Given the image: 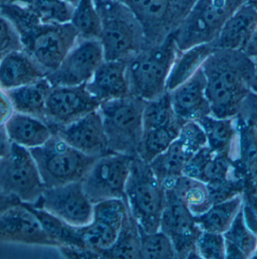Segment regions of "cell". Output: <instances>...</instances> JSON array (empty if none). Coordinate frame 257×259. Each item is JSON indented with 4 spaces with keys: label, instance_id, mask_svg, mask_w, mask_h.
Listing matches in <instances>:
<instances>
[{
    "label": "cell",
    "instance_id": "6da1fadb",
    "mask_svg": "<svg viewBox=\"0 0 257 259\" xmlns=\"http://www.w3.org/2000/svg\"><path fill=\"white\" fill-rule=\"evenodd\" d=\"M256 63L244 51L216 48L202 66L210 115L236 117L250 93Z\"/></svg>",
    "mask_w": 257,
    "mask_h": 259
},
{
    "label": "cell",
    "instance_id": "7a4b0ae2",
    "mask_svg": "<svg viewBox=\"0 0 257 259\" xmlns=\"http://www.w3.org/2000/svg\"><path fill=\"white\" fill-rule=\"evenodd\" d=\"M0 10L16 29L23 50L46 71L47 75L60 66L80 39L78 32L71 22H42L15 3L0 4Z\"/></svg>",
    "mask_w": 257,
    "mask_h": 259
},
{
    "label": "cell",
    "instance_id": "3957f363",
    "mask_svg": "<svg viewBox=\"0 0 257 259\" xmlns=\"http://www.w3.org/2000/svg\"><path fill=\"white\" fill-rule=\"evenodd\" d=\"M101 20L100 40L105 60L127 62L148 48L143 28L120 0H94Z\"/></svg>",
    "mask_w": 257,
    "mask_h": 259
},
{
    "label": "cell",
    "instance_id": "277c9868",
    "mask_svg": "<svg viewBox=\"0 0 257 259\" xmlns=\"http://www.w3.org/2000/svg\"><path fill=\"white\" fill-rule=\"evenodd\" d=\"M179 53L171 33L159 45L130 59L126 72L131 96L148 102L165 94L168 75Z\"/></svg>",
    "mask_w": 257,
    "mask_h": 259
},
{
    "label": "cell",
    "instance_id": "5b68a950",
    "mask_svg": "<svg viewBox=\"0 0 257 259\" xmlns=\"http://www.w3.org/2000/svg\"><path fill=\"white\" fill-rule=\"evenodd\" d=\"M124 201L130 215L145 233L159 230L165 191L149 164L135 156L125 188Z\"/></svg>",
    "mask_w": 257,
    "mask_h": 259
},
{
    "label": "cell",
    "instance_id": "8992f818",
    "mask_svg": "<svg viewBox=\"0 0 257 259\" xmlns=\"http://www.w3.org/2000/svg\"><path fill=\"white\" fill-rule=\"evenodd\" d=\"M145 101L128 96L100 104L98 108L111 153L138 156L143 136Z\"/></svg>",
    "mask_w": 257,
    "mask_h": 259
},
{
    "label": "cell",
    "instance_id": "52a82bcc",
    "mask_svg": "<svg viewBox=\"0 0 257 259\" xmlns=\"http://www.w3.org/2000/svg\"><path fill=\"white\" fill-rule=\"evenodd\" d=\"M46 188L80 182L97 158L83 154L57 135L29 149Z\"/></svg>",
    "mask_w": 257,
    "mask_h": 259
},
{
    "label": "cell",
    "instance_id": "ba28073f",
    "mask_svg": "<svg viewBox=\"0 0 257 259\" xmlns=\"http://www.w3.org/2000/svg\"><path fill=\"white\" fill-rule=\"evenodd\" d=\"M244 4V0H198L172 32L179 52L213 42L229 18Z\"/></svg>",
    "mask_w": 257,
    "mask_h": 259
},
{
    "label": "cell",
    "instance_id": "9c48e42d",
    "mask_svg": "<svg viewBox=\"0 0 257 259\" xmlns=\"http://www.w3.org/2000/svg\"><path fill=\"white\" fill-rule=\"evenodd\" d=\"M45 189L29 150L12 143L9 151L0 157V192L23 204H33Z\"/></svg>",
    "mask_w": 257,
    "mask_h": 259
},
{
    "label": "cell",
    "instance_id": "30bf717a",
    "mask_svg": "<svg viewBox=\"0 0 257 259\" xmlns=\"http://www.w3.org/2000/svg\"><path fill=\"white\" fill-rule=\"evenodd\" d=\"M133 159V156L114 153L96 159L80 181L93 204L108 200H124Z\"/></svg>",
    "mask_w": 257,
    "mask_h": 259
},
{
    "label": "cell",
    "instance_id": "8fae6325",
    "mask_svg": "<svg viewBox=\"0 0 257 259\" xmlns=\"http://www.w3.org/2000/svg\"><path fill=\"white\" fill-rule=\"evenodd\" d=\"M31 205L76 227L87 226L94 212V204L85 194L80 181L46 188L38 201Z\"/></svg>",
    "mask_w": 257,
    "mask_h": 259
},
{
    "label": "cell",
    "instance_id": "7c38bea8",
    "mask_svg": "<svg viewBox=\"0 0 257 259\" xmlns=\"http://www.w3.org/2000/svg\"><path fill=\"white\" fill-rule=\"evenodd\" d=\"M165 202L159 229L169 237L178 258H197L196 242L202 231L195 217L170 189H165Z\"/></svg>",
    "mask_w": 257,
    "mask_h": 259
},
{
    "label": "cell",
    "instance_id": "4fadbf2b",
    "mask_svg": "<svg viewBox=\"0 0 257 259\" xmlns=\"http://www.w3.org/2000/svg\"><path fill=\"white\" fill-rule=\"evenodd\" d=\"M104 60L100 40L80 38L60 66L46 77L52 87L85 84Z\"/></svg>",
    "mask_w": 257,
    "mask_h": 259
},
{
    "label": "cell",
    "instance_id": "5bb4252c",
    "mask_svg": "<svg viewBox=\"0 0 257 259\" xmlns=\"http://www.w3.org/2000/svg\"><path fill=\"white\" fill-rule=\"evenodd\" d=\"M128 213L123 199L108 200L94 204L91 221L80 227L85 246L102 255L114 244Z\"/></svg>",
    "mask_w": 257,
    "mask_h": 259
},
{
    "label": "cell",
    "instance_id": "9a60e30c",
    "mask_svg": "<svg viewBox=\"0 0 257 259\" xmlns=\"http://www.w3.org/2000/svg\"><path fill=\"white\" fill-rule=\"evenodd\" d=\"M100 105L85 84L53 87L46 102V122L53 132L97 111Z\"/></svg>",
    "mask_w": 257,
    "mask_h": 259
},
{
    "label": "cell",
    "instance_id": "2e32d148",
    "mask_svg": "<svg viewBox=\"0 0 257 259\" xmlns=\"http://www.w3.org/2000/svg\"><path fill=\"white\" fill-rule=\"evenodd\" d=\"M0 242L57 248L33 212L22 203L0 214Z\"/></svg>",
    "mask_w": 257,
    "mask_h": 259
},
{
    "label": "cell",
    "instance_id": "e0dca14e",
    "mask_svg": "<svg viewBox=\"0 0 257 259\" xmlns=\"http://www.w3.org/2000/svg\"><path fill=\"white\" fill-rule=\"evenodd\" d=\"M53 134L80 153L92 157L98 158L111 153L98 109L69 125L55 128Z\"/></svg>",
    "mask_w": 257,
    "mask_h": 259
},
{
    "label": "cell",
    "instance_id": "ac0fdd59",
    "mask_svg": "<svg viewBox=\"0 0 257 259\" xmlns=\"http://www.w3.org/2000/svg\"><path fill=\"white\" fill-rule=\"evenodd\" d=\"M236 119L238 156L233 162L237 176L242 181L243 196L257 200V128L240 117Z\"/></svg>",
    "mask_w": 257,
    "mask_h": 259
},
{
    "label": "cell",
    "instance_id": "d6986e66",
    "mask_svg": "<svg viewBox=\"0 0 257 259\" xmlns=\"http://www.w3.org/2000/svg\"><path fill=\"white\" fill-rule=\"evenodd\" d=\"M183 175L199 180L208 186H219L241 182L231 159L215 153L208 147L195 153L184 167Z\"/></svg>",
    "mask_w": 257,
    "mask_h": 259
},
{
    "label": "cell",
    "instance_id": "ffe728a7",
    "mask_svg": "<svg viewBox=\"0 0 257 259\" xmlns=\"http://www.w3.org/2000/svg\"><path fill=\"white\" fill-rule=\"evenodd\" d=\"M205 89V74L201 67L187 81L168 92L176 115L186 122H198L210 115Z\"/></svg>",
    "mask_w": 257,
    "mask_h": 259
},
{
    "label": "cell",
    "instance_id": "44dd1931",
    "mask_svg": "<svg viewBox=\"0 0 257 259\" xmlns=\"http://www.w3.org/2000/svg\"><path fill=\"white\" fill-rule=\"evenodd\" d=\"M126 70V62L105 60L85 86L100 104L127 97L131 94Z\"/></svg>",
    "mask_w": 257,
    "mask_h": 259
},
{
    "label": "cell",
    "instance_id": "7402d4cb",
    "mask_svg": "<svg viewBox=\"0 0 257 259\" xmlns=\"http://www.w3.org/2000/svg\"><path fill=\"white\" fill-rule=\"evenodd\" d=\"M46 76V71L24 50L13 51L0 61V88L4 91L35 83Z\"/></svg>",
    "mask_w": 257,
    "mask_h": 259
},
{
    "label": "cell",
    "instance_id": "603a6c76",
    "mask_svg": "<svg viewBox=\"0 0 257 259\" xmlns=\"http://www.w3.org/2000/svg\"><path fill=\"white\" fill-rule=\"evenodd\" d=\"M257 26V9L244 4L229 18L213 41L218 49L244 51Z\"/></svg>",
    "mask_w": 257,
    "mask_h": 259
},
{
    "label": "cell",
    "instance_id": "cb8c5ba5",
    "mask_svg": "<svg viewBox=\"0 0 257 259\" xmlns=\"http://www.w3.org/2000/svg\"><path fill=\"white\" fill-rule=\"evenodd\" d=\"M11 143L32 149L46 144L53 136L52 128L41 119L13 111L4 124Z\"/></svg>",
    "mask_w": 257,
    "mask_h": 259
},
{
    "label": "cell",
    "instance_id": "d4e9b609",
    "mask_svg": "<svg viewBox=\"0 0 257 259\" xmlns=\"http://www.w3.org/2000/svg\"><path fill=\"white\" fill-rule=\"evenodd\" d=\"M197 122L205 132L207 147L215 153L225 155L232 162H235L238 150V128L235 117L218 118L209 115Z\"/></svg>",
    "mask_w": 257,
    "mask_h": 259
},
{
    "label": "cell",
    "instance_id": "484cf974",
    "mask_svg": "<svg viewBox=\"0 0 257 259\" xmlns=\"http://www.w3.org/2000/svg\"><path fill=\"white\" fill-rule=\"evenodd\" d=\"M52 88L46 77L35 83L5 92L12 104L13 111L46 122V102Z\"/></svg>",
    "mask_w": 257,
    "mask_h": 259
},
{
    "label": "cell",
    "instance_id": "4316f807",
    "mask_svg": "<svg viewBox=\"0 0 257 259\" xmlns=\"http://www.w3.org/2000/svg\"><path fill=\"white\" fill-rule=\"evenodd\" d=\"M162 186L170 189L194 217L204 213L213 204L208 186L199 180L181 175Z\"/></svg>",
    "mask_w": 257,
    "mask_h": 259
},
{
    "label": "cell",
    "instance_id": "83f0119b",
    "mask_svg": "<svg viewBox=\"0 0 257 259\" xmlns=\"http://www.w3.org/2000/svg\"><path fill=\"white\" fill-rule=\"evenodd\" d=\"M224 236L226 258H253L257 249V234L247 225L243 205Z\"/></svg>",
    "mask_w": 257,
    "mask_h": 259
},
{
    "label": "cell",
    "instance_id": "f1b7e54d",
    "mask_svg": "<svg viewBox=\"0 0 257 259\" xmlns=\"http://www.w3.org/2000/svg\"><path fill=\"white\" fill-rule=\"evenodd\" d=\"M216 49L213 42L195 46L179 53L166 83L167 92L173 91L190 79Z\"/></svg>",
    "mask_w": 257,
    "mask_h": 259
},
{
    "label": "cell",
    "instance_id": "f546056e",
    "mask_svg": "<svg viewBox=\"0 0 257 259\" xmlns=\"http://www.w3.org/2000/svg\"><path fill=\"white\" fill-rule=\"evenodd\" d=\"M244 202L243 194L215 203L207 211L195 217L201 231L224 234L228 230Z\"/></svg>",
    "mask_w": 257,
    "mask_h": 259
},
{
    "label": "cell",
    "instance_id": "4dcf8cb0",
    "mask_svg": "<svg viewBox=\"0 0 257 259\" xmlns=\"http://www.w3.org/2000/svg\"><path fill=\"white\" fill-rule=\"evenodd\" d=\"M24 204L38 219L45 232L57 245V249L60 246L88 248L82 239L80 227L72 226L43 209Z\"/></svg>",
    "mask_w": 257,
    "mask_h": 259
},
{
    "label": "cell",
    "instance_id": "1f68e13d",
    "mask_svg": "<svg viewBox=\"0 0 257 259\" xmlns=\"http://www.w3.org/2000/svg\"><path fill=\"white\" fill-rule=\"evenodd\" d=\"M193 156L177 137L163 153L150 162L149 165L159 182L163 184L183 175L184 167Z\"/></svg>",
    "mask_w": 257,
    "mask_h": 259
},
{
    "label": "cell",
    "instance_id": "d6a6232c",
    "mask_svg": "<svg viewBox=\"0 0 257 259\" xmlns=\"http://www.w3.org/2000/svg\"><path fill=\"white\" fill-rule=\"evenodd\" d=\"M185 122L179 119L169 125L143 132L138 157L149 164L177 139L181 127Z\"/></svg>",
    "mask_w": 257,
    "mask_h": 259
},
{
    "label": "cell",
    "instance_id": "836d02e7",
    "mask_svg": "<svg viewBox=\"0 0 257 259\" xmlns=\"http://www.w3.org/2000/svg\"><path fill=\"white\" fill-rule=\"evenodd\" d=\"M140 246V229L128 212L114 244L102 255L106 258H141Z\"/></svg>",
    "mask_w": 257,
    "mask_h": 259
},
{
    "label": "cell",
    "instance_id": "e575fe53",
    "mask_svg": "<svg viewBox=\"0 0 257 259\" xmlns=\"http://www.w3.org/2000/svg\"><path fill=\"white\" fill-rule=\"evenodd\" d=\"M29 11L40 21L49 24L71 22L74 8L63 0H9Z\"/></svg>",
    "mask_w": 257,
    "mask_h": 259
},
{
    "label": "cell",
    "instance_id": "d590c367",
    "mask_svg": "<svg viewBox=\"0 0 257 259\" xmlns=\"http://www.w3.org/2000/svg\"><path fill=\"white\" fill-rule=\"evenodd\" d=\"M71 24L76 29L80 38H100L101 20L94 0H80L74 9Z\"/></svg>",
    "mask_w": 257,
    "mask_h": 259
},
{
    "label": "cell",
    "instance_id": "8d00e7d4",
    "mask_svg": "<svg viewBox=\"0 0 257 259\" xmlns=\"http://www.w3.org/2000/svg\"><path fill=\"white\" fill-rule=\"evenodd\" d=\"M179 119L173 111L169 94L166 92L157 99L145 102L142 114L143 132L169 125Z\"/></svg>",
    "mask_w": 257,
    "mask_h": 259
},
{
    "label": "cell",
    "instance_id": "74e56055",
    "mask_svg": "<svg viewBox=\"0 0 257 259\" xmlns=\"http://www.w3.org/2000/svg\"><path fill=\"white\" fill-rule=\"evenodd\" d=\"M141 258H178L171 240L160 230L145 233L141 230Z\"/></svg>",
    "mask_w": 257,
    "mask_h": 259
},
{
    "label": "cell",
    "instance_id": "f35d334b",
    "mask_svg": "<svg viewBox=\"0 0 257 259\" xmlns=\"http://www.w3.org/2000/svg\"><path fill=\"white\" fill-rule=\"evenodd\" d=\"M197 258H226V244L224 234L202 231L196 242Z\"/></svg>",
    "mask_w": 257,
    "mask_h": 259
},
{
    "label": "cell",
    "instance_id": "ab89813d",
    "mask_svg": "<svg viewBox=\"0 0 257 259\" xmlns=\"http://www.w3.org/2000/svg\"><path fill=\"white\" fill-rule=\"evenodd\" d=\"M23 50L19 35L14 25L0 14V61L7 54Z\"/></svg>",
    "mask_w": 257,
    "mask_h": 259
},
{
    "label": "cell",
    "instance_id": "60d3db41",
    "mask_svg": "<svg viewBox=\"0 0 257 259\" xmlns=\"http://www.w3.org/2000/svg\"><path fill=\"white\" fill-rule=\"evenodd\" d=\"M198 0H168V28L173 32L191 12Z\"/></svg>",
    "mask_w": 257,
    "mask_h": 259
},
{
    "label": "cell",
    "instance_id": "b9f144b4",
    "mask_svg": "<svg viewBox=\"0 0 257 259\" xmlns=\"http://www.w3.org/2000/svg\"><path fill=\"white\" fill-rule=\"evenodd\" d=\"M60 253L67 258H103L101 254L89 248L60 246Z\"/></svg>",
    "mask_w": 257,
    "mask_h": 259
},
{
    "label": "cell",
    "instance_id": "7bdbcfd3",
    "mask_svg": "<svg viewBox=\"0 0 257 259\" xmlns=\"http://www.w3.org/2000/svg\"><path fill=\"white\" fill-rule=\"evenodd\" d=\"M12 113L13 108L12 104L6 92L0 88V126L4 125Z\"/></svg>",
    "mask_w": 257,
    "mask_h": 259
},
{
    "label": "cell",
    "instance_id": "ee69618b",
    "mask_svg": "<svg viewBox=\"0 0 257 259\" xmlns=\"http://www.w3.org/2000/svg\"><path fill=\"white\" fill-rule=\"evenodd\" d=\"M20 204H21V201L15 197L0 192V214L3 213L10 207Z\"/></svg>",
    "mask_w": 257,
    "mask_h": 259
},
{
    "label": "cell",
    "instance_id": "f6af8a7d",
    "mask_svg": "<svg viewBox=\"0 0 257 259\" xmlns=\"http://www.w3.org/2000/svg\"><path fill=\"white\" fill-rule=\"evenodd\" d=\"M244 53L251 58H254L257 56V26L254 32L252 35L250 41L247 43V46L244 48Z\"/></svg>",
    "mask_w": 257,
    "mask_h": 259
},
{
    "label": "cell",
    "instance_id": "bcb514c9",
    "mask_svg": "<svg viewBox=\"0 0 257 259\" xmlns=\"http://www.w3.org/2000/svg\"><path fill=\"white\" fill-rule=\"evenodd\" d=\"M11 144L12 143L8 139L7 135L5 131L4 125L0 126V157L9 151Z\"/></svg>",
    "mask_w": 257,
    "mask_h": 259
},
{
    "label": "cell",
    "instance_id": "7dc6e473",
    "mask_svg": "<svg viewBox=\"0 0 257 259\" xmlns=\"http://www.w3.org/2000/svg\"><path fill=\"white\" fill-rule=\"evenodd\" d=\"M257 65V64H256ZM250 90L252 93L257 95V66L256 72L250 83Z\"/></svg>",
    "mask_w": 257,
    "mask_h": 259
},
{
    "label": "cell",
    "instance_id": "c3c4849f",
    "mask_svg": "<svg viewBox=\"0 0 257 259\" xmlns=\"http://www.w3.org/2000/svg\"><path fill=\"white\" fill-rule=\"evenodd\" d=\"M63 1L75 9L77 4H78L79 2H80V0H63Z\"/></svg>",
    "mask_w": 257,
    "mask_h": 259
},
{
    "label": "cell",
    "instance_id": "681fc988",
    "mask_svg": "<svg viewBox=\"0 0 257 259\" xmlns=\"http://www.w3.org/2000/svg\"><path fill=\"white\" fill-rule=\"evenodd\" d=\"M245 4L251 5V6H257V0H244Z\"/></svg>",
    "mask_w": 257,
    "mask_h": 259
},
{
    "label": "cell",
    "instance_id": "f907efd6",
    "mask_svg": "<svg viewBox=\"0 0 257 259\" xmlns=\"http://www.w3.org/2000/svg\"><path fill=\"white\" fill-rule=\"evenodd\" d=\"M251 122V123H253V125H255V127H256V128H257V117L255 118L254 119H253V120H252L251 122Z\"/></svg>",
    "mask_w": 257,
    "mask_h": 259
},
{
    "label": "cell",
    "instance_id": "816d5d0a",
    "mask_svg": "<svg viewBox=\"0 0 257 259\" xmlns=\"http://www.w3.org/2000/svg\"><path fill=\"white\" fill-rule=\"evenodd\" d=\"M8 2H9V0H0V4L8 3Z\"/></svg>",
    "mask_w": 257,
    "mask_h": 259
},
{
    "label": "cell",
    "instance_id": "f5cc1de1",
    "mask_svg": "<svg viewBox=\"0 0 257 259\" xmlns=\"http://www.w3.org/2000/svg\"><path fill=\"white\" fill-rule=\"evenodd\" d=\"M253 60H254L255 63H256L257 64V56L256 57H254V58H253Z\"/></svg>",
    "mask_w": 257,
    "mask_h": 259
},
{
    "label": "cell",
    "instance_id": "db71d44e",
    "mask_svg": "<svg viewBox=\"0 0 257 259\" xmlns=\"http://www.w3.org/2000/svg\"><path fill=\"white\" fill-rule=\"evenodd\" d=\"M0 14H1V10H0Z\"/></svg>",
    "mask_w": 257,
    "mask_h": 259
},
{
    "label": "cell",
    "instance_id": "11a10c76",
    "mask_svg": "<svg viewBox=\"0 0 257 259\" xmlns=\"http://www.w3.org/2000/svg\"><path fill=\"white\" fill-rule=\"evenodd\" d=\"M254 7H255V6H254ZM256 9H257V6H256Z\"/></svg>",
    "mask_w": 257,
    "mask_h": 259
}]
</instances>
